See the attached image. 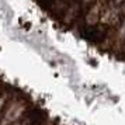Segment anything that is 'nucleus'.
Here are the masks:
<instances>
[{
  "instance_id": "obj_3",
  "label": "nucleus",
  "mask_w": 125,
  "mask_h": 125,
  "mask_svg": "<svg viewBox=\"0 0 125 125\" xmlns=\"http://www.w3.org/2000/svg\"><path fill=\"white\" fill-rule=\"evenodd\" d=\"M6 86H7V83H4V82H1V80H0V93L3 91V89H4Z\"/></svg>"
},
{
  "instance_id": "obj_1",
  "label": "nucleus",
  "mask_w": 125,
  "mask_h": 125,
  "mask_svg": "<svg viewBox=\"0 0 125 125\" xmlns=\"http://www.w3.org/2000/svg\"><path fill=\"white\" fill-rule=\"evenodd\" d=\"M32 104L34 103L31 101V98L24 91L13 87L11 96L9 97L0 114V125H11L23 119V117L27 114Z\"/></svg>"
},
{
  "instance_id": "obj_2",
  "label": "nucleus",
  "mask_w": 125,
  "mask_h": 125,
  "mask_svg": "<svg viewBox=\"0 0 125 125\" xmlns=\"http://www.w3.org/2000/svg\"><path fill=\"white\" fill-rule=\"evenodd\" d=\"M13 93V87L7 84L4 89H3V91L0 93V114H1V110H3V107H4V104L7 103V100H9V97L11 96Z\"/></svg>"
}]
</instances>
